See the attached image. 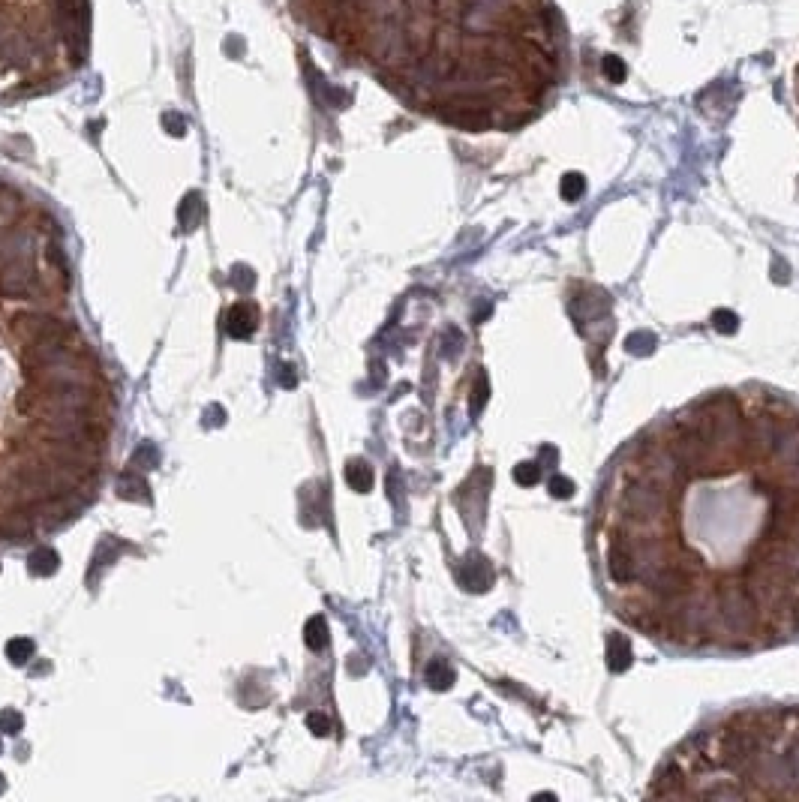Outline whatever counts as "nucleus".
Listing matches in <instances>:
<instances>
[{"label":"nucleus","mask_w":799,"mask_h":802,"mask_svg":"<svg viewBox=\"0 0 799 802\" xmlns=\"http://www.w3.org/2000/svg\"><path fill=\"white\" fill-rule=\"evenodd\" d=\"M346 481H348V487H352V490L367 493L370 487H373V472H370V466L364 460H352L346 466Z\"/></svg>","instance_id":"nucleus-11"},{"label":"nucleus","mask_w":799,"mask_h":802,"mask_svg":"<svg viewBox=\"0 0 799 802\" xmlns=\"http://www.w3.org/2000/svg\"><path fill=\"white\" fill-rule=\"evenodd\" d=\"M91 0H0V96H37L87 63Z\"/></svg>","instance_id":"nucleus-4"},{"label":"nucleus","mask_w":799,"mask_h":802,"mask_svg":"<svg viewBox=\"0 0 799 802\" xmlns=\"http://www.w3.org/2000/svg\"><path fill=\"white\" fill-rule=\"evenodd\" d=\"M33 652H37V646H33L30 637H13L6 643V658L13 664H27L33 658Z\"/></svg>","instance_id":"nucleus-13"},{"label":"nucleus","mask_w":799,"mask_h":802,"mask_svg":"<svg viewBox=\"0 0 799 802\" xmlns=\"http://www.w3.org/2000/svg\"><path fill=\"white\" fill-rule=\"evenodd\" d=\"M118 496L127 502H148L151 493H148V481H144L139 472H123V475H118Z\"/></svg>","instance_id":"nucleus-9"},{"label":"nucleus","mask_w":799,"mask_h":802,"mask_svg":"<svg viewBox=\"0 0 799 802\" xmlns=\"http://www.w3.org/2000/svg\"><path fill=\"white\" fill-rule=\"evenodd\" d=\"M793 103H796V118H799V66L793 73Z\"/></svg>","instance_id":"nucleus-23"},{"label":"nucleus","mask_w":799,"mask_h":802,"mask_svg":"<svg viewBox=\"0 0 799 802\" xmlns=\"http://www.w3.org/2000/svg\"><path fill=\"white\" fill-rule=\"evenodd\" d=\"M258 327V310L250 301H238L226 315V331L234 340H250Z\"/></svg>","instance_id":"nucleus-8"},{"label":"nucleus","mask_w":799,"mask_h":802,"mask_svg":"<svg viewBox=\"0 0 799 802\" xmlns=\"http://www.w3.org/2000/svg\"><path fill=\"white\" fill-rule=\"evenodd\" d=\"M25 727V718H21L18 709H0V730L4 733H18Z\"/></svg>","instance_id":"nucleus-17"},{"label":"nucleus","mask_w":799,"mask_h":802,"mask_svg":"<svg viewBox=\"0 0 799 802\" xmlns=\"http://www.w3.org/2000/svg\"><path fill=\"white\" fill-rule=\"evenodd\" d=\"M517 478H520L523 484H529V481H535V478H538V469H535V466H529V463H526V466L517 469Z\"/></svg>","instance_id":"nucleus-22"},{"label":"nucleus","mask_w":799,"mask_h":802,"mask_svg":"<svg viewBox=\"0 0 799 802\" xmlns=\"http://www.w3.org/2000/svg\"><path fill=\"white\" fill-rule=\"evenodd\" d=\"M307 727L316 733V737H325V733L331 730V721L325 718L322 713H310V715H307Z\"/></svg>","instance_id":"nucleus-19"},{"label":"nucleus","mask_w":799,"mask_h":802,"mask_svg":"<svg viewBox=\"0 0 799 802\" xmlns=\"http://www.w3.org/2000/svg\"><path fill=\"white\" fill-rule=\"evenodd\" d=\"M189 201H193V205H184L181 220H184L187 229H196V223H199V196H193Z\"/></svg>","instance_id":"nucleus-20"},{"label":"nucleus","mask_w":799,"mask_h":802,"mask_svg":"<svg viewBox=\"0 0 799 802\" xmlns=\"http://www.w3.org/2000/svg\"><path fill=\"white\" fill-rule=\"evenodd\" d=\"M595 577L661 646L760 652L799 637V403L745 385L655 418L607 463Z\"/></svg>","instance_id":"nucleus-1"},{"label":"nucleus","mask_w":799,"mask_h":802,"mask_svg":"<svg viewBox=\"0 0 799 802\" xmlns=\"http://www.w3.org/2000/svg\"><path fill=\"white\" fill-rule=\"evenodd\" d=\"M427 679H430L433 688H445L448 682H451V670H448L442 661H433L430 668H427Z\"/></svg>","instance_id":"nucleus-18"},{"label":"nucleus","mask_w":799,"mask_h":802,"mask_svg":"<svg viewBox=\"0 0 799 802\" xmlns=\"http://www.w3.org/2000/svg\"><path fill=\"white\" fill-rule=\"evenodd\" d=\"M303 640H307L310 649H325L328 646V622L322 616H313L307 628H303Z\"/></svg>","instance_id":"nucleus-12"},{"label":"nucleus","mask_w":799,"mask_h":802,"mask_svg":"<svg viewBox=\"0 0 799 802\" xmlns=\"http://www.w3.org/2000/svg\"><path fill=\"white\" fill-rule=\"evenodd\" d=\"M156 460H160V451H156L151 442H144V445L136 451V457H132V466H139V469H153V466H156Z\"/></svg>","instance_id":"nucleus-16"},{"label":"nucleus","mask_w":799,"mask_h":802,"mask_svg":"<svg viewBox=\"0 0 799 802\" xmlns=\"http://www.w3.org/2000/svg\"><path fill=\"white\" fill-rule=\"evenodd\" d=\"M310 33L418 115L511 132L553 106L568 30L553 0H289Z\"/></svg>","instance_id":"nucleus-2"},{"label":"nucleus","mask_w":799,"mask_h":802,"mask_svg":"<svg viewBox=\"0 0 799 802\" xmlns=\"http://www.w3.org/2000/svg\"><path fill=\"white\" fill-rule=\"evenodd\" d=\"M15 487L27 502H46V499L61 496L58 478H54V472L46 463H27V466H21L15 472Z\"/></svg>","instance_id":"nucleus-6"},{"label":"nucleus","mask_w":799,"mask_h":802,"mask_svg":"<svg viewBox=\"0 0 799 802\" xmlns=\"http://www.w3.org/2000/svg\"><path fill=\"white\" fill-rule=\"evenodd\" d=\"M658 799H799V706L739 709L688 737L652 778Z\"/></svg>","instance_id":"nucleus-3"},{"label":"nucleus","mask_w":799,"mask_h":802,"mask_svg":"<svg viewBox=\"0 0 799 802\" xmlns=\"http://www.w3.org/2000/svg\"><path fill=\"white\" fill-rule=\"evenodd\" d=\"M0 532H4L9 541H21V538H27V532H30V523L25 520L21 514H9L4 523H0Z\"/></svg>","instance_id":"nucleus-14"},{"label":"nucleus","mask_w":799,"mask_h":802,"mask_svg":"<svg viewBox=\"0 0 799 802\" xmlns=\"http://www.w3.org/2000/svg\"><path fill=\"white\" fill-rule=\"evenodd\" d=\"M279 370H283V372H279V385L295 388V385H298V379H295V367H291V364H283Z\"/></svg>","instance_id":"nucleus-21"},{"label":"nucleus","mask_w":799,"mask_h":802,"mask_svg":"<svg viewBox=\"0 0 799 802\" xmlns=\"http://www.w3.org/2000/svg\"><path fill=\"white\" fill-rule=\"evenodd\" d=\"M232 274H234V277H232V286L238 289L241 295H246V292H250V289L256 286V274H253V268H246V265H238V268L232 270Z\"/></svg>","instance_id":"nucleus-15"},{"label":"nucleus","mask_w":799,"mask_h":802,"mask_svg":"<svg viewBox=\"0 0 799 802\" xmlns=\"http://www.w3.org/2000/svg\"><path fill=\"white\" fill-rule=\"evenodd\" d=\"M9 331L18 343L33 346L42 340H58V337H78V327L73 322H61L49 313H18Z\"/></svg>","instance_id":"nucleus-5"},{"label":"nucleus","mask_w":799,"mask_h":802,"mask_svg":"<svg viewBox=\"0 0 799 802\" xmlns=\"http://www.w3.org/2000/svg\"><path fill=\"white\" fill-rule=\"evenodd\" d=\"M27 568H30L33 577H51V574L61 568V556L51 547H37L27 556Z\"/></svg>","instance_id":"nucleus-10"},{"label":"nucleus","mask_w":799,"mask_h":802,"mask_svg":"<svg viewBox=\"0 0 799 802\" xmlns=\"http://www.w3.org/2000/svg\"><path fill=\"white\" fill-rule=\"evenodd\" d=\"M33 286H37V268L27 256H15L4 265V274H0V292L6 298H27Z\"/></svg>","instance_id":"nucleus-7"}]
</instances>
